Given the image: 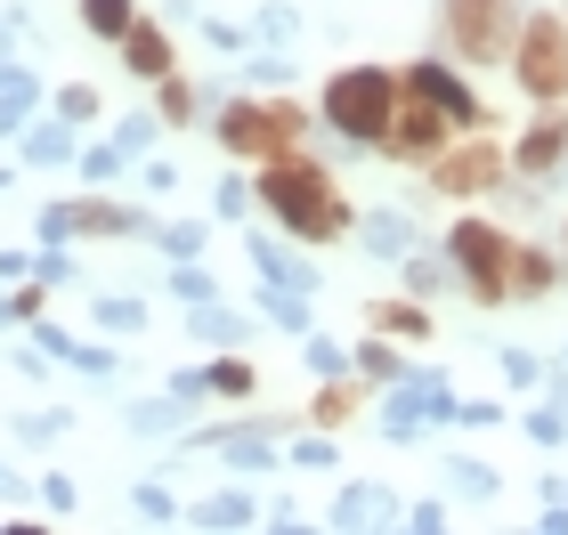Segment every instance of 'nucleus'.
Masks as SVG:
<instances>
[{
  "instance_id": "f257e3e1",
  "label": "nucleus",
  "mask_w": 568,
  "mask_h": 535,
  "mask_svg": "<svg viewBox=\"0 0 568 535\" xmlns=\"http://www.w3.org/2000/svg\"><path fill=\"white\" fill-rule=\"evenodd\" d=\"M252 203H268V212L293 227L301 244H342L349 236V195H342V178H333L317 155H268L261 163V178H252Z\"/></svg>"
},
{
  "instance_id": "f03ea898",
  "label": "nucleus",
  "mask_w": 568,
  "mask_h": 535,
  "mask_svg": "<svg viewBox=\"0 0 568 535\" xmlns=\"http://www.w3.org/2000/svg\"><path fill=\"white\" fill-rule=\"evenodd\" d=\"M390 114H398V73L390 65H342L325 82V97H317V122L333 138H349V146H374L390 131Z\"/></svg>"
},
{
  "instance_id": "7ed1b4c3",
  "label": "nucleus",
  "mask_w": 568,
  "mask_h": 535,
  "mask_svg": "<svg viewBox=\"0 0 568 535\" xmlns=\"http://www.w3.org/2000/svg\"><path fill=\"white\" fill-rule=\"evenodd\" d=\"M212 138L236 163H268V155H293V146L308 138V114L293 106V97H276V106H261V97H227V106L212 114Z\"/></svg>"
},
{
  "instance_id": "20e7f679",
  "label": "nucleus",
  "mask_w": 568,
  "mask_h": 535,
  "mask_svg": "<svg viewBox=\"0 0 568 535\" xmlns=\"http://www.w3.org/2000/svg\"><path fill=\"white\" fill-rule=\"evenodd\" d=\"M438 41L463 65H496L520 41V0H438Z\"/></svg>"
},
{
  "instance_id": "39448f33",
  "label": "nucleus",
  "mask_w": 568,
  "mask_h": 535,
  "mask_svg": "<svg viewBox=\"0 0 568 535\" xmlns=\"http://www.w3.org/2000/svg\"><path fill=\"white\" fill-rule=\"evenodd\" d=\"M511 82H520L536 106H560L568 97V24L552 9L520 17V41H511Z\"/></svg>"
},
{
  "instance_id": "423d86ee",
  "label": "nucleus",
  "mask_w": 568,
  "mask_h": 535,
  "mask_svg": "<svg viewBox=\"0 0 568 535\" xmlns=\"http://www.w3.org/2000/svg\"><path fill=\"white\" fill-rule=\"evenodd\" d=\"M496 178H511V163H504V146L487 138V131H455V138L423 163V187H430V195H487Z\"/></svg>"
},
{
  "instance_id": "0eeeda50",
  "label": "nucleus",
  "mask_w": 568,
  "mask_h": 535,
  "mask_svg": "<svg viewBox=\"0 0 568 535\" xmlns=\"http://www.w3.org/2000/svg\"><path fill=\"white\" fill-rule=\"evenodd\" d=\"M447 260L463 268V292H471V300H504L511 236H504L496 219H455V227H447Z\"/></svg>"
},
{
  "instance_id": "6e6552de",
  "label": "nucleus",
  "mask_w": 568,
  "mask_h": 535,
  "mask_svg": "<svg viewBox=\"0 0 568 535\" xmlns=\"http://www.w3.org/2000/svg\"><path fill=\"white\" fill-rule=\"evenodd\" d=\"M398 90H406V97H423V106H438V114L455 122V131H487V106H479V90L463 82L455 65H438V58H415V65L398 73Z\"/></svg>"
},
{
  "instance_id": "1a4fd4ad",
  "label": "nucleus",
  "mask_w": 568,
  "mask_h": 535,
  "mask_svg": "<svg viewBox=\"0 0 568 535\" xmlns=\"http://www.w3.org/2000/svg\"><path fill=\"white\" fill-rule=\"evenodd\" d=\"M447 138H455V122L438 114V106H423V97H406V90H398V114H390V131H382L374 146H382L390 163H415V171H423Z\"/></svg>"
},
{
  "instance_id": "9d476101",
  "label": "nucleus",
  "mask_w": 568,
  "mask_h": 535,
  "mask_svg": "<svg viewBox=\"0 0 568 535\" xmlns=\"http://www.w3.org/2000/svg\"><path fill=\"white\" fill-rule=\"evenodd\" d=\"M560 155H568V114H560V106H545V114H536V122H528L520 138L504 146L511 178H536V187H545V178H552V163H560Z\"/></svg>"
},
{
  "instance_id": "9b49d317",
  "label": "nucleus",
  "mask_w": 568,
  "mask_h": 535,
  "mask_svg": "<svg viewBox=\"0 0 568 535\" xmlns=\"http://www.w3.org/2000/svg\"><path fill=\"white\" fill-rule=\"evenodd\" d=\"M455 414V390H447V373H423V381H406V390L382 405V430L390 439H406V430H423V422H447Z\"/></svg>"
},
{
  "instance_id": "f8f14e48",
  "label": "nucleus",
  "mask_w": 568,
  "mask_h": 535,
  "mask_svg": "<svg viewBox=\"0 0 568 535\" xmlns=\"http://www.w3.org/2000/svg\"><path fill=\"white\" fill-rule=\"evenodd\" d=\"M122 65L139 73V82H163V73H179V49H171V33L163 24H131V33H122Z\"/></svg>"
},
{
  "instance_id": "ddd939ff",
  "label": "nucleus",
  "mask_w": 568,
  "mask_h": 535,
  "mask_svg": "<svg viewBox=\"0 0 568 535\" xmlns=\"http://www.w3.org/2000/svg\"><path fill=\"white\" fill-rule=\"evenodd\" d=\"M349 236L366 244L374 260H406V251H415V219H406V212H357Z\"/></svg>"
},
{
  "instance_id": "4468645a",
  "label": "nucleus",
  "mask_w": 568,
  "mask_h": 535,
  "mask_svg": "<svg viewBox=\"0 0 568 535\" xmlns=\"http://www.w3.org/2000/svg\"><path fill=\"white\" fill-rule=\"evenodd\" d=\"M398 519V495L382 487V479H357V487H342V503H333V527H390Z\"/></svg>"
},
{
  "instance_id": "2eb2a0df",
  "label": "nucleus",
  "mask_w": 568,
  "mask_h": 535,
  "mask_svg": "<svg viewBox=\"0 0 568 535\" xmlns=\"http://www.w3.org/2000/svg\"><path fill=\"white\" fill-rule=\"evenodd\" d=\"M560 285V260L552 251H536V244H511V260H504V292H552Z\"/></svg>"
},
{
  "instance_id": "dca6fc26",
  "label": "nucleus",
  "mask_w": 568,
  "mask_h": 535,
  "mask_svg": "<svg viewBox=\"0 0 568 535\" xmlns=\"http://www.w3.org/2000/svg\"><path fill=\"white\" fill-rule=\"evenodd\" d=\"M252 260H261V276H268V285H284V292H317V268H308L301 251H284L276 236L252 244Z\"/></svg>"
},
{
  "instance_id": "f3484780",
  "label": "nucleus",
  "mask_w": 568,
  "mask_h": 535,
  "mask_svg": "<svg viewBox=\"0 0 568 535\" xmlns=\"http://www.w3.org/2000/svg\"><path fill=\"white\" fill-rule=\"evenodd\" d=\"M366 325H374V333H398V341H430V309H423V300H374Z\"/></svg>"
},
{
  "instance_id": "a211bd4d",
  "label": "nucleus",
  "mask_w": 568,
  "mask_h": 535,
  "mask_svg": "<svg viewBox=\"0 0 568 535\" xmlns=\"http://www.w3.org/2000/svg\"><path fill=\"white\" fill-rule=\"evenodd\" d=\"M406 292H415V300L463 292V268H455V260H430V251H406Z\"/></svg>"
},
{
  "instance_id": "6ab92c4d",
  "label": "nucleus",
  "mask_w": 568,
  "mask_h": 535,
  "mask_svg": "<svg viewBox=\"0 0 568 535\" xmlns=\"http://www.w3.org/2000/svg\"><path fill=\"white\" fill-rule=\"evenodd\" d=\"M187 333H195V341H212V349H244V333H252V317H227V309H212V300H195Z\"/></svg>"
},
{
  "instance_id": "aec40b11",
  "label": "nucleus",
  "mask_w": 568,
  "mask_h": 535,
  "mask_svg": "<svg viewBox=\"0 0 568 535\" xmlns=\"http://www.w3.org/2000/svg\"><path fill=\"white\" fill-rule=\"evenodd\" d=\"M252 519H261V503L244 487H220L212 503H195V527H252Z\"/></svg>"
},
{
  "instance_id": "412c9836",
  "label": "nucleus",
  "mask_w": 568,
  "mask_h": 535,
  "mask_svg": "<svg viewBox=\"0 0 568 535\" xmlns=\"http://www.w3.org/2000/svg\"><path fill=\"white\" fill-rule=\"evenodd\" d=\"M195 106H203V97H195L187 73H163V82H154V122H171V131H179V122H195Z\"/></svg>"
},
{
  "instance_id": "4be33fe9",
  "label": "nucleus",
  "mask_w": 568,
  "mask_h": 535,
  "mask_svg": "<svg viewBox=\"0 0 568 535\" xmlns=\"http://www.w3.org/2000/svg\"><path fill=\"white\" fill-rule=\"evenodd\" d=\"M65 212H73L82 236H131L139 227V212H122V203H65Z\"/></svg>"
},
{
  "instance_id": "5701e85b",
  "label": "nucleus",
  "mask_w": 568,
  "mask_h": 535,
  "mask_svg": "<svg viewBox=\"0 0 568 535\" xmlns=\"http://www.w3.org/2000/svg\"><path fill=\"white\" fill-rule=\"evenodd\" d=\"M82 24H90L98 41H122L139 24V0H82Z\"/></svg>"
},
{
  "instance_id": "b1692460",
  "label": "nucleus",
  "mask_w": 568,
  "mask_h": 535,
  "mask_svg": "<svg viewBox=\"0 0 568 535\" xmlns=\"http://www.w3.org/2000/svg\"><path fill=\"white\" fill-rule=\"evenodd\" d=\"M268 325L276 333H317V317H308V292H284V285H268Z\"/></svg>"
},
{
  "instance_id": "393cba45",
  "label": "nucleus",
  "mask_w": 568,
  "mask_h": 535,
  "mask_svg": "<svg viewBox=\"0 0 568 535\" xmlns=\"http://www.w3.org/2000/svg\"><path fill=\"white\" fill-rule=\"evenodd\" d=\"M24 106H33V73L0 58V131H17V114H24Z\"/></svg>"
},
{
  "instance_id": "a878e982",
  "label": "nucleus",
  "mask_w": 568,
  "mask_h": 535,
  "mask_svg": "<svg viewBox=\"0 0 568 535\" xmlns=\"http://www.w3.org/2000/svg\"><path fill=\"white\" fill-rule=\"evenodd\" d=\"M203 390H220V398H252V390H261V373H252V357H220V366L203 373Z\"/></svg>"
},
{
  "instance_id": "bb28decb",
  "label": "nucleus",
  "mask_w": 568,
  "mask_h": 535,
  "mask_svg": "<svg viewBox=\"0 0 568 535\" xmlns=\"http://www.w3.org/2000/svg\"><path fill=\"white\" fill-rule=\"evenodd\" d=\"M357 405H366V381H342V373H333V390L317 398V422L333 430V422H349V414H357Z\"/></svg>"
},
{
  "instance_id": "cd10ccee",
  "label": "nucleus",
  "mask_w": 568,
  "mask_h": 535,
  "mask_svg": "<svg viewBox=\"0 0 568 535\" xmlns=\"http://www.w3.org/2000/svg\"><path fill=\"white\" fill-rule=\"evenodd\" d=\"M252 41H268V49L301 41V9H284V0H268V9H261V24H252Z\"/></svg>"
},
{
  "instance_id": "c85d7f7f",
  "label": "nucleus",
  "mask_w": 568,
  "mask_h": 535,
  "mask_svg": "<svg viewBox=\"0 0 568 535\" xmlns=\"http://www.w3.org/2000/svg\"><path fill=\"white\" fill-rule=\"evenodd\" d=\"M447 479H455V487H463V495H496V487H504V479H496V471H487V463H479V454H447Z\"/></svg>"
},
{
  "instance_id": "c756f323",
  "label": "nucleus",
  "mask_w": 568,
  "mask_h": 535,
  "mask_svg": "<svg viewBox=\"0 0 568 535\" xmlns=\"http://www.w3.org/2000/svg\"><path fill=\"white\" fill-rule=\"evenodd\" d=\"M357 373H366V390H390V381H398V349L357 341Z\"/></svg>"
},
{
  "instance_id": "7c9ffc66",
  "label": "nucleus",
  "mask_w": 568,
  "mask_h": 535,
  "mask_svg": "<svg viewBox=\"0 0 568 535\" xmlns=\"http://www.w3.org/2000/svg\"><path fill=\"white\" fill-rule=\"evenodd\" d=\"M24 155H33V163H65L73 155V131H65V122H49V131L24 138Z\"/></svg>"
},
{
  "instance_id": "2f4dec72",
  "label": "nucleus",
  "mask_w": 568,
  "mask_h": 535,
  "mask_svg": "<svg viewBox=\"0 0 568 535\" xmlns=\"http://www.w3.org/2000/svg\"><path fill=\"white\" fill-rule=\"evenodd\" d=\"M98 325H106V333H139V325H146V309H139V300H98Z\"/></svg>"
},
{
  "instance_id": "473e14b6",
  "label": "nucleus",
  "mask_w": 568,
  "mask_h": 535,
  "mask_svg": "<svg viewBox=\"0 0 568 535\" xmlns=\"http://www.w3.org/2000/svg\"><path fill=\"white\" fill-rule=\"evenodd\" d=\"M212 212H220V219H244V212H252V187H244V178H236V171H227V178H220V195H212Z\"/></svg>"
},
{
  "instance_id": "72a5a7b5",
  "label": "nucleus",
  "mask_w": 568,
  "mask_h": 535,
  "mask_svg": "<svg viewBox=\"0 0 568 535\" xmlns=\"http://www.w3.org/2000/svg\"><path fill=\"white\" fill-rule=\"evenodd\" d=\"M122 163H131L122 146H82V178H122Z\"/></svg>"
},
{
  "instance_id": "f704fd0d",
  "label": "nucleus",
  "mask_w": 568,
  "mask_h": 535,
  "mask_svg": "<svg viewBox=\"0 0 568 535\" xmlns=\"http://www.w3.org/2000/svg\"><path fill=\"white\" fill-rule=\"evenodd\" d=\"M203 41H212V49H236V58H244V49H252V24H227V17H212V24H203Z\"/></svg>"
},
{
  "instance_id": "c9c22d12",
  "label": "nucleus",
  "mask_w": 568,
  "mask_h": 535,
  "mask_svg": "<svg viewBox=\"0 0 568 535\" xmlns=\"http://www.w3.org/2000/svg\"><path fill=\"white\" fill-rule=\"evenodd\" d=\"M163 251H171V260H195V251H203V219H179L163 236Z\"/></svg>"
},
{
  "instance_id": "e433bc0d",
  "label": "nucleus",
  "mask_w": 568,
  "mask_h": 535,
  "mask_svg": "<svg viewBox=\"0 0 568 535\" xmlns=\"http://www.w3.org/2000/svg\"><path fill=\"white\" fill-rule=\"evenodd\" d=\"M293 463H301V471H333V463H342V446H333V439H301Z\"/></svg>"
},
{
  "instance_id": "4c0bfd02",
  "label": "nucleus",
  "mask_w": 568,
  "mask_h": 535,
  "mask_svg": "<svg viewBox=\"0 0 568 535\" xmlns=\"http://www.w3.org/2000/svg\"><path fill=\"white\" fill-rule=\"evenodd\" d=\"M58 114H65V122H90V114H98V90H90V82L58 90Z\"/></svg>"
},
{
  "instance_id": "58836bf2",
  "label": "nucleus",
  "mask_w": 568,
  "mask_h": 535,
  "mask_svg": "<svg viewBox=\"0 0 568 535\" xmlns=\"http://www.w3.org/2000/svg\"><path fill=\"white\" fill-rule=\"evenodd\" d=\"M154 131H163V122H154V114H139V122H122V155H146V146H154Z\"/></svg>"
},
{
  "instance_id": "ea45409f",
  "label": "nucleus",
  "mask_w": 568,
  "mask_h": 535,
  "mask_svg": "<svg viewBox=\"0 0 568 535\" xmlns=\"http://www.w3.org/2000/svg\"><path fill=\"white\" fill-rule=\"evenodd\" d=\"M301 341H308V366H317L325 381H333V373H349V357L333 349V341H317V333H301Z\"/></svg>"
},
{
  "instance_id": "a19ab883",
  "label": "nucleus",
  "mask_w": 568,
  "mask_h": 535,
  "mask_svg": "<svg viewBox=\"0 0 568 535\" xmlns=\"http://www.w3.org/2000/svg\"><path fill=\"white\" fill-rule=\"evenodd\" d=\"M171 285H179V300H212V276H203L195 260H179V276H171Z\"/></svg>"
},
{
  "instance_id": "79ce46f5",
  "label": "nucleus",
  "mask_w": 568,
  "mask_h": 535,
  "mask_svg": "<svg viewBox=\"0 0 568 535\" xmlns=\"http://www.w3.org/2000/svg\"><path fill=\"white\" fill-rule=\"evenodd\" d=\"M398 519H406V527H423V535H438V527H447V503L430 495V503H415V512H398Z\"/></svg>"
},
{
  "instance_id": "37998d69",
  "label": "nucleus",
  "mask_w": 568,
  "mask_h": 535,
  "mask_svg": "<svg viewBox=\"0 0 568 535\" xmlns=\"http://www.w3.org/2000/svg\"><path fill=\"white\" fill-rule=\"evenodd\" d=\"M244 73H252V82H293V58H276V49H268V58H252Z\"/></svg>"
},
{
  "instance_id": "c03bdc74",
  "label": "nucleus",
  "mask_w": 568,
  "mask_h": 535,
  "mask_svg": "<svg viewBox=\"0 0 568 535\" xmlns=\"http://www.w3.org/2000/svg\"><path fill=\"white\" fill-rule=\"evenodd\" d=\"M131 422H139V430H171V422H179V398H163V405H139Z\"/></svg>"
},
{
  "instance_id": "a18cd8bd",
  "label": "nucleus",
  "mask_w": 568,
  "mask_h": 535,
  "mask_svg": "<svg viewBox=\"0 0 568 535\" xmlns=\"http://www.w3.org/2000/svg\"><path fill=\"white\" fill-rule=\"evenodd\" d=\"M504 373H511V381H536V373H545V366H536V357H528V349H504Z\"/></svg>"
},
{
  "instance_id": "49530a36",
  "label": "nucleus",
  "mask_w": 568,
  "mask_h": 535,
  "mask_svg": "<svg viewBox=\"0 0 568 535\" xmlns=\"http://www.w3.org/2000/svg\"><path fill=\"white\" fill-rule=\"evenodd\" d=\"M0 495H17V479H9V471H0Z\"/></svg>"
},
{
  "instance_id": "de8ad7c7",
  "label": "nucleus",
  "mask_w": 568,
  "mask_h": 535,
  "mask_svg": "<svg viewBox=\"0 0 568 535\" xmlns=\"http://www.w3.org/2000/svg\"><path fill=\"white\" fill-rule=\"evenodd\" d=\"M0 325H9V300H0Z\"/></svg>"
},
{
  "instance_id": "09e8293b",
  "label": "nucleus",
  "mask_w": 568,
  "mask_h": 535,
  "mask_svg": "<svg viewBox=\"0 0 568 535\" xmlns=\"http://www.w3.org/2000/svg\"><path fill=\"white\" fill-rule=\"evenodd\" d=\"M560 244H568V227H560Z\"/></svg>"
}]
</instances>
